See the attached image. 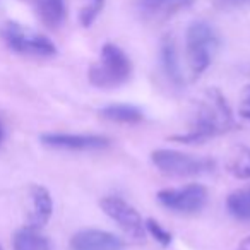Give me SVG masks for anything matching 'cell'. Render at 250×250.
<instances>
[{"mask_svg": "<svg viewBox=\"0 0 250 250\" xmlns=\"http://www.w3.org/2000/svg\"><path fill=\"white\" fill-rule=\"evenodd\" d=\"M235 127L236 124L233 120L231 108L226 103V98L216 87H211L199 98L190 122V129L185 134L171 136V139L184 144L202 143L211 137L229 132Z\"/></svg>", "mask_w": 250, "mask_h": 250, "instance_id": "obj_1", "label": "cell"}, {"mask_svg": "<svg viewBox=\"0 0 250 250\" xmlns=\"http://www.w3.org/2000/svg\"><path fill=\"white\" fill-rule=\"evenodd\" d=\"M132 62L120 46L106 43L101 48L100 60L93 63L87 72L89 83L100 89H113L130 79Z\"/></svg>", "mask_w": 250, "mask_h": 250, "instance_id": "obj_2", "label": "cell"}, {"mask_svg": "<svg viewBox=\"0 0 250 250\" xmlns=\"http://www.w3.org/2000/svg\"><path fill=\"white\" fill-rule=\"evenodd\" d=\"M187 60L190 67L192 79H197L212 62V57L218 52L219 38L211 24L204 21L192 22L187 29Z\"/></svg>", "mask_w": 250, "mask_h": 250, "instance_id": "obj_3", "label": "cell"}, {"mask_svg": "<svg viewBox=\"0 0 250 250\" xmlns=\"http://www.w3.org/2000/svg\"><path fill=\"white\" fill-rule=\"evenodd\" d=\"M153 165L170 177H197L214 170L216 163L211 158L194 156L175 149H156L151 153Z\"/></svg>", "mask_w": 250, "mask_h": 250, "instance_id": "obj_4", "label": "cell"}, {"mask_svg": "<svg viewBox=\"0 0 250 250\" xmlns=\"http://www.w3.org/2000/svg\"><path fill=\"white\" fill-rule=\"evenodd\" d=\"M4 42L11 50L22 55L33 57H52L57 53V48L46 36L33 31L29 28L18 24V22H7L0 31Z\"/></svg>", "mask_w": 250, "mask_h": 250, "instance_id": "obj_5", "label": "cell"}, {"mask_svg": "<svg viewBox=\"0 0 250 250\" xmlns=\"http://www.w3.org/2000/svg\"><path fill=\"white\" fill-rule=\"evenodd\" d=\"M100 206L104 211V214L110 219H113L118 225V228L129 238L136 240V242H141L144 238L146 226H144L143 218L134 206H130L129 202H125L120 197H113V195L103 197L100 201Z\"/></svg>", "mask_w": 250, "mask_h": 250, "instance_id": "obj_6", "label": "cell"}, {"mask_svg": "<svg viewBox=\"0 0 250 250\" xmlns=\"http://www.w3.org/2000/svg\"><path fill=\"white\" fill-rule=\"evenodd\" d=\"M163 208L175 212H197L208 202V190L199 184H190L178 188H163L156 195Z\"/></svg>", "mask_w": 250, "mask_h": 250, "instance_id": "obj_7", "label": "cell"}, {"mask_svg": "<svg viewBox=\"0 0 250 250\" xmlns=\"http://www.w3.org/2000/svg\"><path fill=\"white\" fill-rule=\"evenodd\" d=\"M42 143L55 149L69 151H98L110 146V139L94 134H43Z\"/></svg>", "mask_w": 250, "mask_h": 250, "instance_id": "obj_8", "label": "cell"}, {"mask_svg": "<svg viewBox=\"0 0 250 250\" xmlns=\"http://www.w3.org/2000/svg\"><path fill=\"white\" fill-rule=\"evenodd\" d=\"M72 250H124V242L103 229H81L70 238Z\"/></svg>", "mask_w": 250, "mask_h": 250, "instance_id": "obj_9", "label": "cell"}, {"mask_svg": "<svg viewBox=\"0 0 250 250\" xmlns=\"http://www.w3.org/2000/svg\"><path fill=\"white\" fill-rule=\"evenodd\" d=\"M190 4L192 0H137V9L147 21H165Z\"/></svg>", "mask_w": 250, "mask_h": 250, "instance_id": "obj_10", "label": "cell"}, {"mask_svg": "<svg viewBox=\"0 0 250 250\" xmlns=\"http://www.w3.org/2000/svg\"><path fill=\"white\" fill-rule=\"evenodd\" d=\"M31 202L33 209L28 218V228L40 229L50 221L53 212V201L50 192L42 185H33L31 187Z\"/></svg>", "mask_w": 250, "mask_h": 250, "instance_id": "obj_11", "label": "cell"}, {"mask_svg": "<svg viewBox=\"0 0 250 250\" xmlns=\"http://www.w3.org/2000/svg\"><path fill=\"white\" fill-rule=\"evenodd\" d=\"M161 67L171 84H175L177 87L184 86V74H182L180 62H178L177 48L170 36L163 38L161 42Z\"/></svg>", "mask_w": 250, "mask_h": 250, "instance_id": "obj_12", "label": "cell"}, {"mask_svg": "<svg viewBox=\"0 0 250 250\" xmlns=\"http://www.w3.org/2000/svg\"><path fill=\"white\" fill-rule=\"evenodd\" d=\"M35 9L43 24L52 29L62 26L65 21L67 9L63 0H35Z\"/></svg>", "mask_w": 250, "mask_h": 250, "instance_id": "obj_13", "label": "cell"}, {"mask_svg": "<svg viewBox=\"0 0 250 250\" xmlns=\"http://www.w3.org/2000/svg\"><path fill=\"white\" fill-rule=\"evenodd\" d=\"M100 115L110 122H117V124H139L144 118V113L134 104L127 103H117V104H108L100 110Z\"/></svg>", "mask_w": 250, "mask_h": 250, "instance_id": "obj_14", "label": "cell"}, {"mask_svg": "<svg viewBox=\"0 0 250 250\" xmlns=\"http://www.w3.org/2000/svg\"><path fill=\"white\" fill-rule=\"evenodd\" d=\"M12 245L14 250H52L50 240L38 233V229H31L28 226L16 231Z\"/></svg>", "mask_w": 250, "mask_h": 250, "instance_id": "obj_15", "label": "cell"}, {"mask_svg": "<svg viewBox=\"0 0 250 250\" xmlns=\"http://www.w3.org/2000/svg\"><path fill=\"white\" fill-rule=\"evenodd\" d=\"M226 209L238 221H250V187L233 190L226 199Z\"/></svg>", "mask_w": 250, "mask_h": 250, "instance_id": "obj_16", "label": "cell"}, {"mask_svg": "<svg viewBox=\"0 0 250 250\" xmlns=\"http://www.w3.org/2000/svg\"><path fill=\"white\" fill-rule=\"evenodd\" d=\"M228 171L240 180H250V147L240 146L226 163Z\"/></svg>", "mask_w": 250, "mask_h": 250, "instance_id": "obj_17", "label": "cell"}, {"mask_svg": "<svg viewBox=\"0 0 250 250\" xmlns=\"http://www.w3.org/2000/svg\"><path fill=\"white\" fill-rule=\"evenodd\" d=\"M144 226H146V231L151 233V236H153L160 245L168 247L171 243V233L167 231L156 219H153V218L146 219V221H144Z\"/></svg>", "mask_w": 250, "mask_h": 250, "instance_id": "obj_18", "label": "cell"}, {"mask_svg": "<svg viewBox=\"0 0 250 250\" xmlns=\"http://www.w3.org/2000/svg\"><path fill=\"white\" fill-rule=\"evenodd\" d=\"M214 7L218 11H238V9L250 7V0H214Z\"/></svg>", "mask_w": 250, "mask_h": 250, "instance_id": "obj_19", "label": "cell"}, {"mask_svg": "<svg viewBox=\"0 0 250 250\" xmlns=\"http://www.w3.org/2000/svg\"><path fill=\"white\" fill-rule=\"evenodd\" d=\"M240 115H242L245 120L250 122V84L245 86L242 93V101H240Z\"/></svg>", "mask_w": 250, "mask_h": 250, "instance_id": "obj_20", "label": "cell"}, {"mask_svg": "<svg viewBox=\"0 0 250 250\" xmlns=\"http://www.w3.org/2000/svg\"><path fill=\"white\" fill-rule=\"evenodd\" d=\"M236 250H250V236H247L245 240H242V243H240Z\"/></svg>", "mask_w": 250, "mask_h": 250, "instance_id": "obj_21", "label": "cell"}, {"mask_svg": "<svg viewBox=\"0 0 250 250\" xmlns=\"http://www.w3.org/2000/svg\"><path fill=\"white\" fill-rule=\"evenodd\" d=\"M2 137H4V129H2V124H0V141H2Z\"/></svg>", "mask_w": 250, "mask_h": 250, "instance_id": "obj_22", "label": "cell"}, {"mask_svg": "<svg viewBox=\"0 0 250 250\" xmlns=\"http://www.w3.org/2000/svg\"><path fill=\"white\" fill-rule=\"evenodd\" d=\"M0 250H2V247H0Z\"/></svg>", "mask_w": 250, "mask_h": 250, "instance_id": "obj_23", "label": "cell"}]
</instances>
